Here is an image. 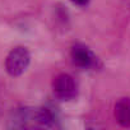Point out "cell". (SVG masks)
Here are the masks:
<instances>
[{
    "mask_svg": "<svg viewBox=\"0 0 130 130\" xmlns=\"http://www.w3.org/2000/svg\"><path fill=\"white\" fill-rule=\"evenodd\" d=\"M33 121L41 126H52L55 117L48 108H37L33 110Z\"/></svg>",
    "mask_w": 130,
    "mask_h": 130,
    "instance_id": "cell-5",
    "label": "cell"
},
{
    "mask_svg": "<svg viewBox=\"0 0 130 130\" xmlns=\"http://www.w3.org/2000/svg\"><path fill=\"white\" fill-rule=\"evenodd\" d=\"M70 56L73 62L77 67L82 69H100L102 68V62L101 60L96 56V54L86 45L83 43H75L72 47Z\"/></svg>",
    "mask_w": 130,
    "mask_h": 130,
    "instance_id": "cell-2",
    "label": "cell"
},
{
    "mask_svg": "<svg viewBox=\"0 0 130 130\" xmlns=\"http://www.w3.org/2000/svg\"><path fill=\"white\" fill-rule=\"evenodd\" d=\"M31 54L27 47L17 46L12 48L5 59V69L10 77L22 75L29 67Z\"/></svg>",
    "mask_w": 130,
    "mask_h": 130,
    "instance_id": "cell-1",
    "label": "cell"
},
{
    "mask_svg": "<svg viewBox=\"0 0 130 130\" xmlns=\"http://www.w3.org/2000/svg\"><path fill=\"white\" fill-rule=\"evenodd\" d=\"M52 89L55 96L61 101H70L77 97V83L74 78L67 73H61L54 78Z\"/></svg>",
    "mask_w": 130,
    "mask_h": 130,
    "instance_id": "cell-3",
    "label": "cell"
},
{
    "mask_svg": "<svg viewBox=\"0 0 130 130\" xmlns=\"http://www.w3.org/2000/svg\"><path fill=\"white\" fill-rule=\"evenodd\" d=\"M115 119L122 127H130V97L120 98L115 105Z\"/></svg>",
    "mask_w": 130,
    "mask_h": 130,
    "instance_id": "cell-4",
    "label": "cell"
},
{
    "mask_svg": "<svg viewBox=\"0 0 130 130\" xmlns=\"http://www.w3.org/2000/svg\"><path fill=\"white\" fill-rule=\"evenodd\" d=\"M70 2H72L73 4L78 5V7H87V5L89 4L91 0H70Z\"/></svg>",
    "mask_w": 130,
    "mask_h": 130,
    "instance_id": "cell-6",
    "label": "cell"
}]
</instances>
